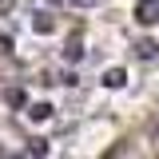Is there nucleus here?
<instances>
[{"label": "nucleus", "instance_id": "1", "mask_svg": "<svg viewBox=\"0 0 159 159\" xmlns=\"http://www.w3.org/2000/svg\"><path fill=\"white\" fill-rule=\"evenodd\" d=\"M135 16H139V24H159V0H139Z\"/></svg>", "mask_w": 159, "mask_h": 159}, {"label": "nucleus", "instance_id": "2", "mask_svg": "<svg viewBox=\"0 0 159 159\" xmlns=\"http://www.w3.org/2000/svg\"><path fill=\"white\" fill-rule=\"evenodd\" d=\"M103 84H107V88H123V84H127V72H123V68H111V72H103Z\"/></svg>", "mask_w": 159, "mask_h": 159}, {"label": "nucleus", "instance_id": "3", "mask_svg": "<svg viewBox=\"0 0 159 159\" xmlns=\"http://www.w3.org/2000/svg\"><path fill=\"white\" fill-rule=\"evenodd\" d=\"M32 28H36V32H44V36H48V32H52L56 24H52V16H48V12H36V20H32Z\"/></svg>", "mask_w": 159, "mask_h": 159}, {"label": "nucleus", "instance_id": "4", "mask_svg": "<svg viewBox=\"0 0 159 159\" xmlns=\"http://www.w3.org/2000/svg\"><path fill=\"white\" fill-rule=\"evenodd\" d=\"M28 116H32V119H48V116H52V107H48V103H36Z\"/></svg>", "mask_w": 159, "mask_h": 159}, {"label": "nucleus", "instance_id": "5", "mask_svg": "<svg viewBox=\"0 0 159 159\" xmlns=\"http://www.w3.org/2000/svg\"><path fill=\"white\" fill-rule=\"evenodd\" d=\"M127 151H131V147H127V143H119V147H111L103 159H127Z\"/></svg>", "mask_w": 159, "mask_h": 159}, {"label": "nucleus", "instance_id": "6", "mask_svg": "<svg viewBox=\"0 0 159 159\" xmlns=\"http://www.w3.org/2000/svg\"><path fill=\"white\" fill-rule=\"evenodd\" d=\"M8 52H12V40H8V36H0V56H8Z\"/></svg>", "mask_w": 159, "mask_h": 159}, {"label": "nucleus", "instance_id": "7", "mask_svg": "<svg viewBox=\"0 0 159 159\" xmlns=\"http://www.w3.org/2000/svg\"><path fill=\"white\" fill-rule=\"evenodd\" d=\"M80 4H88V0H80Z\"/></svg>", "mask_w": 159, "mask_h": 159}]
</instances>
